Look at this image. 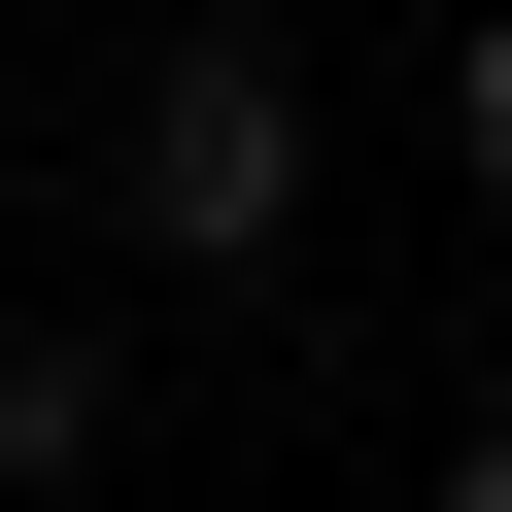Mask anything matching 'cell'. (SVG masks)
Instances as JSON below:
<instances>
[{"mask_svg": "<svg viewBox=\"0 0 512 512\" xmlns=\"http://www.w3.org/2000/svg\"><path fill=\"white\" fill-rule=\"evenodd\" d=\"M103 171H137L171 274H274V239H308V69H274V0H205V35L103 103Z\"/></svg>", "mask_w": 512, "mask_h": 512, "instance_id": "cell-1", "label": "cell"}, {"mask_svg": "<svg viewBox=\"0 0 512 512\" xmlns=\"http://www.w3.org/2000/svg\"><path fill=\"white\" fill-rule=\"evenodd\" d=\"M103 444H137L103 342H0V512H103Z\"/></svg>", "mask_w": 512, "mask_h": 512, "instance_id": "cell-2", "label": "cell"}, {"mask_svg": "<svg viewBox=\"0 0 512 512\" xmlns=\"http://www.w3.org/2000/svg\"><path fill=\"white\" fill-rule=\"evenodd\" d=\"M444 171L512 205V0H478V35H444Z\"/></svg>", "mask_w": 512, "mask_h": 512, "instance_id": "cell-3", "label": "cell"}, {"mask_svg": "<svg viewBox=\"0 0 512 512\" xmlns=\"http://www.w3.org/2000/svg\"><path fill=\"white\" fill-rule=\"evenodd\" d=\"M444 512H512V410H478V444H444Z\"/></svg>", "mask_w": 512, "mask_h": 512, "instance_id": "cell-4", "label": "cell"}]
</instances>
